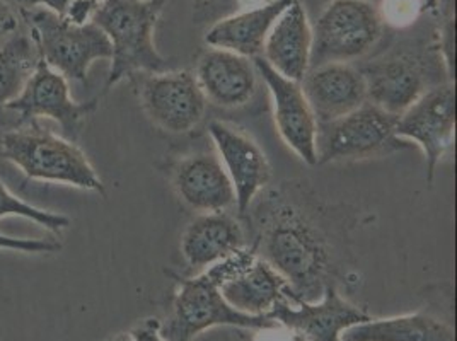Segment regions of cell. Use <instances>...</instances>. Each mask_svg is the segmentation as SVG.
<instances>
[{
    "label": "cell",
    "instance_id": "obj_1",
    "mask_svg": "<svg viewBox=\"0 0 457 341\" xmlns=\"http://www.w3.org/2000/svg\"><path fill=\"white\" fill-rule=\"evenodd\" d=\"M262 226L258 256L287 282L286 297L314 303L323 295L329 277V249L320 228L301 210L275 202Z\"/></svg>",
    "mask_w": 457,
    "mask_h": 341
},
{
    "label": "cell",
    "instance_id": "obj_2",
    "mask_svg": "<svg viewBox=\"0 0 457 341\" xmlns=\"http://www.w3.org/2000/svg\"><path fill=\"white\" fill-rule=\"evenodd\" d=\"M166 0H99L91 21L112 43V69L106 80L110 91L123 79L140 72L168 71L154 43V29Z\"/></svg>",
    "mask_w": 457,
    "mask_h": 341
},
{
    "label": "cell",
    "instance_id": "obj_3",
    "mask_svg": "<svg viewBox=\"0 0 457 341\" xmlns=\"http://www.w3.org/2000/svg\"><path fill=\"white\" fill-rule=\"evenodd\" d=\"M0 152L29 179L62 183L104 195L103 179L76 142L41 127L38 120L4 133Z\"/></svg>",
    "mask_w": 457,
    "mask_h": 341
},
{
    "label": "cell",
    "instance_id": "obj_4",
    "mask_svg": "<svg viewBox=\"0 0 457 341\" xmlns=\"http://www.w3.org/2000/svg\"><path fill=\"white\" fill-rule=\"evenodd\" d=\"M22 16L31 28L39 60L67 80L87 82L95 62L112 60V43L93 21L79 26L43 7L22 9Z\"/></svg>",
    "mask_w": 457,
    "mask_h": 341
},
{
    "label": "cell",
    "instance_id": "obj_5",
    "mask_svg": "<svg viewBox=\"0 0 457 341\" xmlns=\"http://www.w3.org/2000/svg\"><path fill=\"white\" fill-rule=\"evenodd\" d=\"M215 326L243 329H277L280 324L268 316H251L232 309L222 297L217 280L204 270L193 279L179 280L172 312L161 335L166 341H193L200 333Z\"/></svg>",
    "mask_w": 457,
    "mask_h": 341
},
{
    "label": "cell",
    "instance_id": "obj_6",
    "mask_svg": "<svg viewBox=\"0 0 457 341\" xmlns=\"http://www.w3.org/2000/svg\"><path fill=\"white\" fill-rule=\"evenodd\" d=\"M382 35V14L370 0H331L312 26L311 65L352 63Z\"/></svg>",
    "mask_w": 457,
    "mask_h": 341
},
{
    "label": "cell",
    "instance_id": "obj_7",
    "mask_svg": "<svg viewBox=\"0 0 457 341\" xmlns=\"http://www.w3.org/2000/svg\"><path fill=\"white\" fill-rule=\"evenodd\" d=\"M396 114L365 101L342 118L318 125V164L362 161L401 151L406 142L396 137Z\"/></svg>",
    "mask_w": 457,
    "mask_h": 341
},
{
    "label": "cell",
    "instance_id": "obj_8",
    "mask_svg": "<svg viewBox=\"0 0 457 341\" xmlns=\"http://www.w3.org/2000/svg\"><path fill=\"white\" fill-rule=\"evenodd\" d=\"M130 82L155 127L170 133H188L202 123L207 99L193 72H140L130 77Z\"/></svg>",
    "mask_w": 457,
    "mask_h": 341
},
{
    "label": "cell",
    "instance_id": "obj_9",
    "mask_svg": "<svg viewBox=\"0 0 457 341\" xmlns=\"http://www.w3.org/2000/svg\"><path fill=\"white\" fill-rule=\"evenodd\" d=\"M396 137L417 144L427 164V181H434V174L442 159L454 146L456 133V86L442 82L427 89L419 99L398 116Z\"/></svg>",
    "mask_w": 457,
    "mask_h": 341
},
{
    "label": "cell",
    "instance_id": "obj_10",
    "mask_svg": "<svg viewBox=\"0 0 457 341\" xmlns=\"http://www.w3.org/2000/svg\"><path fill=\"white\" fill-rule=\"evenodd\" d=\"M207 270L217 280L224 301L239 312L268 316L286 297V280L258 256L256 247H243Z\"/></svg>",
    "mask_w": 457,
    "mask_h": 341
},
{
    "label": "cell",
    "instance_id": "obj_11",
    "mask_svg": "<svg viewBox=\"0 0 457 341\" xmlns=\"http://www.w3.org/2000/svg\"><path fill=\"white\" fill-rule=\"evenodd\" d=\"M99 99L77 103L71 95L69 80L38 60L20 95L5 104V110L18 114L21 123L38 118L54 120L62 127L65 137L76 142L86 118L95 113Z\"/></svg>",
    "mask_w": 457,
    "mask_h": 341
},
{
    "label": "cell",
    "instance_id": "obj_12",
    "mask_svg": "<svg viewBox=\"0 0 457 341\" xmlns=\"http://www.w3.org/2000/svg\"><path fill=\"white\" fill-rule=\"evenodd\" d=\"M258 76L267 84L277 132L287 147L309 166L318 164V121L305 99L301 82L275 72L263 57L253 58Z\"/></svg>",
    "mask_w": 457,
    "mask_h": 341
},
{
    "label": "cell",
    "instance_id": "obj_13",
    "mask_svg": "<svg viewBox=\"0 0 457 341\" xmlns=\"http://www.w3.org/2000/svg\"><path fill=\"white\" fill-rule=\"evenodd\" d=\"M268 318L295 331L305 341H342L348 328L370 320L359 307L345 301L333 284L326 285L318 303L299 297L280 299Z\"/></svg>",
    "mask_w": 457,
    "mask_h": 341
},
{
    "label": "cell",
    "instance_id": "obj_14",
    "mask_svg": "<svg viewBox=\"0 0 457 341\" xmlns=\"http://www.w3.org/2000/svg\"><path fill=\"white\" fill-rule=\"evenodd\" d=\"M209 133L217 155L236 191V209L245 215L271 179L267 154L246 133L222 121H212Z\"/></svg>",
    "mask_w": 457,
    "mask_h": 341
},
{
    "label": "cell",
    "instance_id": "obj_15",
    "mask_svg": "<svg viewBox=\"0 0 457 341\" xmlns=\"http://www.w3.org/2000/svg\"><path fill=\"white\" fill-rule=\"evenodd\" d=\"M178 198L200 213L236 207V191L217 154L198 152L179 159L172 168Z\"/></svg>",
    "mask_w": 457,
    "mask_h": 341
},
{
    "label": "cell",
    "instance_id": "obj_16",
    "mask_svg": "<svg viewBox=\"0 0 457 341\" xmlns=\"http://www.w3.org/2000/svg\"><path fill=\"white\" fill-rule=\"evenodd\" d=\"M318 125L335 121L367 101L365 79L352 63H324L307 71L301 80Z\"/></svg>",
    "mask_w": 457,
    "mask_h": 341
},
{
    "label": "cell",
    "instance_id": "obj_17",
    "mask_svg": "<svg viewBox=\"0 0 457 341\" xmlns=\"http://www.w3.org/2000/svg\"><path fill=\"white\" fill-rule=\"evenodd\" d=\"M193 74L205 99L219 108H243L258 89L253 60L220 48H207Z\"/></svg>",
    "mask_w": 457,
    "mask_h": 341
},
{
    "label": "cell",
    "instance_id": "obj_18",
    "mask_svg": "<svg viewBox=\"0 0 457 341\" xmlns=\"http://www.w3.org/2000/svg\"><path fill=\"white\" fill-rule=\"evenodd\" d=\"M365 79L367 101L400 116L427 91L419 60L406 55L374 60L359 69Z\"/></svg>",
    "mask_w": 457,
    "mask_h": 341
},
{
    "label": "cell",
    "instance_id": "obj_19",
    "mask_svg": "<svg viewBox=\"0 0 457 341\" xmlns=\"http://www.w3.org/2000/svg\"><path fill=\"white\" fill-rule=\"evenodd\" d=\"M312 26L303 4L294 0L275 21L263 46V60L280 76L301 82L311 65Z\"/></svg>",
    "mask_w": 457,
    "mask_h": 341
},
{
    "label": "cell",
    "instance_id": "obj_20",
    "mask_svg": "<svg viewBox=\"0 0 457 341\" xmlns=\"http://www.w3.org/2000/svg\"><path fill=\"white\" fill-rule=\"evenodd\" d=\"M246 247L245 230L228 212L200 213L181 237V253L193 270H207Z\"/></svg>",
    "mask_w": 457,
    "mask_h": 341
},
{
    "label": "cell",
    "instance_id": "obj_21",
    "mask_svg": "<svg viewBox=\"0 0 457 341\" xmlns=\"http://www.w3.org/2000/svg\"><path fill=\"white\" fill-rule=\"evenodd\" d=\"M292 2L271 0L256 9L220 20L207 31L205 43L212 48L228 50L251 60L262 57L270 29Z\"/></svg>",
    "mask_w": 457,
    "mask_h": 341
},
{
    "label": "cell",
    "instance_id": "obj_22",
    "mask_svg": "<svg viewBox=\"0 0 457 341\" xmlns=\"http://www.w3.org/2000/svg\"><path fill=\"white\" fill-rule=\"evenodd\" d=\"M342 341H456V333L445 321L413 312L361 322L348 328Z\"/></svg>",
    "mask_w": 457,
    "mask_h": 341
},
{
    "label": "cell",
    "instance_id": "obj_23",
    "mask_svg": "<svg viewBox=\"0 0 457 341\" xmlns=\"http://www.w3.org/2000/svg\"><path fill=\"white\" fill-rule=\"evenodd\" d=\"M38 50L33 39L14 35L0 46V110L20 95L26 80L38 63Z\"/></svg>",
    "mask_w": 457,
    "mask_h": 341
},
{
    "label": "cell",
    "instance_id": "obj_24",
    "mask_svg": "<svg viewBox=\"0 0 457 341\" xmlns=\"http://www.w3.org/2000/svg\"><path fill=\"white\" fill-rule=\"evenodd\" d=\"M2 217H22L28 220H33L41 228L50 230L52 234H60L63 229L71 226V219L63 213H55L50 210L33 207L31 204L14 196L11 191L5 188V185L0 181V219Z\"/></svg>",
    "mask_w": 457,
    "mask_h": 341
},
{
    "label": "cell",
    "instance_id": "obj_25",
    "mask_svg": "<svg viewBox=\"0 0 457 341\" xmlns=\"http://www.w3.org/2000/svg\"><path fill=\"white\" fill-rule=\"evenodd\" d=\"M0 249L18 251L26 254H43V253H57L62 245L55 239H29V237H12L0 234Z\"/></svg>",
    "mask_w": 457,
    "mask_h": 341
},
{
    "label": "cell",
    "instance_id": "obj_26",
    "mask_svg": "<svg viewBox=\"0 0 457 341\" xmlns=\"http://www.w3.org/2000/svg\"><path fill=\"white\" fill-rule=\"evenodd\" d=\"M20 29V20L14 7L7 0H0V43L14 37Z\"/></svg>",
    "mask_w": 457,
    "mask_h": 341
},
{
    "label": "cell",
    "instance_id": "obj_27",
    "mask_svg": "<svg viewBox=\"0 0 457 341\" xmlns=\"http://www.w3.org/2000/svg\"><path fill=\"white\" fill-rule=\"evenodd\" d=\"M76 0H21L22 9H35V7H43L52 12H55L60 18H65L69 9L72 7Z\"/></svg>",
    "mask_w": 457,
    "mask_h": 341
},
{
    "label": "cell",
    "instance_id": "obj_28",
    "mask_svg": "<svg viewBox=\"0 0 457 341\" xmlns=\"http://www.w3.org/2000/svg\"><path fill=\"white\" fill-rule=\"evenodd\" d=\"M134 341H166L161 335V322L157 320H147L130 331Z\"/></svg>",
    "mask_w": 457,
    "mask_h": 341
},
{
    "label": "cell",
    "instance_id": "obj_29",
    "mask_svg": "<svg viewBox=\"0 0 457 341\" xmlns=\"http://www.w3.org/2000/svg\"><path fill=\"white\" fill-rule=\"evenodd\" d=\"M438 0H425L423 2V7L420 11H432L437 7Z\"/></svg>",
    "mask_w": 457,
    "mask_h": 341
},
{
    "label": "cell",
    "instance_id": "obj_30",
    "mask_svg": "<svg viewBox=\"0 0 457 341\" xmlns=\"http://www.w3.org/2000/svg\"><path fill=\"white\" fill-rule=\"evenodd\" d=\"M110 341H134V338H132L130 333H121V335H116L113 340Z\"/></svg>",
    "mask_w": 457,
    "mask_h": 341
},
{
    "label": "cell",
    "instance_id": "obj_31",
    "mask_svg": "<svg viewBox=\"0 0 457 341\" xmlns=\"http://www.w3.org/2000/svg\"><path fill=\"white\" fill-rule=\"evenodd\" d=\"M89 2H91V4H93V5H97V2H99V0H89Z\"/></svg>",
    "mask_w": 457,
    "mask_h": 341
},
{
    "label": "cell",
    "instance_id": "obj_32",
    "mask_svg": "<svg viewBox=\"0 0 457 341\" xmlns=\"http://www.w3.org/2000/svg\"><path fill=\"white\" fill-rule=\"evenodd\" d=\"M220 2H234V0H220Z\"/></svg>",
    "mask_w": 457,
    "mask_h": 341
}]
</instances>
